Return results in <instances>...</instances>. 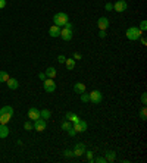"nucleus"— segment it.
Segmentation results:
<instances>
[{
	"instance_id": "nucleus-1",
	"label": "nucleus",
	"mask_w": 147,
	"mask_h": 163,
	"mask_svg": "<svg viewBox=\"0 0 147 163\" xmlns=\"http://www.w3.org/2000/svg\"><path fill=\"white\" fill-rule=\"evenodd\" d=\"M12 116H13V107L12 106H3L0 109V123L7 125Z\"/></svg>"
},
{
	"instance_id": "nucleus-2",
	"label": "nucleus",
	"mask_w": 147,
	"mask_h": 163,
	"mask_svg": "<svg viewBox=\"0 0 147 163\" xmlns=\"http://www.w3.org/2000/svg\"><path fill=\"white\" fill-rule=\"evenodd\" d=\"M53 22H55V25L58 26H65L69 22V18L65 12H58L56 15L53 16Z\"/></svg>"
},
{
	"instance_id": "nucleus-3",
	"label": "nucleus",
	"mask_w": 147,
	"mask_h": 163,
	"mask_svg": "<svg viewBox=\"0 0 147 163\" xmlns=\"http://www.w3.org/2000/svg\"><path fill=\"white\" fill-rule=\"evenodd\" d=\"M141 34H143V31H140L138 26H130V28L126 30V38L131 41L138 40V38L141 37Z\"/></svg>"
},
{
	"instance_id": "nucleus-4",
	"label": "nucleus",
	"mask_w": 147,
	"mask_h": 163,
	"mask_svg": "<svg viewBox=\"0 0 147 163\" xmlns=\"http://www.w3.org/2000/svg\"><path fill=\"white\" fill-rule=\"evenodd\" d=\"M88 102L94 103V104H100L103 102V94L100 90H93V91L88 94Z\"/></svg>"
},
{
	"instance_id": "nucleus-5",
	"label": "nucleus",
	"mask_w": 147,
	"mask_h": 163,
	"mask_svg": "<svg viewBox=\"0 0 147 163\" xmlns=\"http://www.w3.org/2000/svg\"><path fill=\"white\" fill-rule=\"evenodd\" d=\"M43 85H44V90L47 93L56 91V82L53 81V78H46V79L43 81Z\"/></svg>"
},
{
	"instance_id": "nucleus-6",
	"label": "nucleus",
	"mask_w": 147,
	"mask_h": 163,
	"mask_svg": "<svg viewBox=\"0 0 147 163\" xmlns=\"http://www.w3.org/2000/svg\"><path fill=\"white\" fill-rule=\"evenodd\" d=\"M34 129H36L37 132H43L44 129H46V127H47V123H46V121L43 119V117H38L37 121H34Z\"/></svg>"
},
{
	"instance_id": "nucleus-7",
	"label": "nucleus",
	"mask_w": 147,
	"mask_h": 163,
	"mask_svg": "<svg viewBox=\"0 0 147 163\" xmlns=\"http://www.w3.org/2000/svg\"><path fill=\"white\" fill-rule=\"evenodd\" d=\"M72 151H74V156H75V157H81V156L85 153V146L81 143L75 144V147H74Z\"/></svg>"
},
{
	"instance_id": "nucleus-8",
	"label": "nucleus",
	"mask_w": 147,
	"mask_h": 163,
	"mask_svg": "<svg viewBox=\"0 0 147 163\" xmlns=\"http://www.w3.org/2000/svg\"><path fill=\"white\" fill-rule=\"evenodd\" d=\"M74 129H75V132H77V134H78V132H85V131H87V122L79 119L78 122H75Z\"/></svg>"
},
{
	"instance_id": "nucleus-9",
	"label": "nucleus",
	"mask_w": 147,
	"mask_h": 163,
	"mask_svg": "<svg viewBox=\"0 0 147 163\" xmlns=\"http://www.w3.org/2000/svg\"><path fill=\"white\" fill-rule=\"evenodd\" d=\"M126 7H128V5H126L125 0H118L113 5V10H116V12H125Z\"/></svg>"
},
{
	"instance_id": "nucleus-10",
	"label": "nucleus",
	"mask_w": 147,
	"mask_h": 163,
	"mask_svg": "<svg viewBox=\"0 0 147 163\" xmlns=\"http://www.w3.org/2000/svg\"><path fill=\"white\" fill-rule=\"evenodd\" d=\"M60 37H62V40L65 41H71L72 40V30H69V28H63V30H60Z\"/></svg>"
},
{
	"instance_id": "nucleus-11",
	"label": "nucleus",
	"mask_w": 147,
	"mask_h": 163,
	"mask_svg": "<svg viewBox=\"0 0 147 163\" xmlns=\"http://www.w3.org/2000/svg\"><path fill=\"white\" fill-rule=\"evenodd\" d=\"M28 117H30L31 121H37V119L40 117V110H38L37 107H30V109H28Z\"/></svg>"
},
{
	"instance_id": "nucleus-12",
	"label": "nucleus",
	"mask_w": 147,
	"mask_h": 163,
	"mask_svg": "<svg viewBox=\"0 0 147 163\" xmlns=\"http://www.w3.org/2000/svg\"><path fill=\"white\" fill-rule=\"evenodd\" d=\"M97 25H99L100 31H106L107 26H109V19H107L106 16H102V18H99V21H97Z\"/></svg>"
},
{
	"instance_id": "nucleus-13",
	"label": "nucleus",
	"mask_w": 147,
	"mask_h": 163,
	"mask_svg": "<svg viewBox=\"0 0 147 163\" xmlns=\"http://www.w3.org/2000/svg\"><path fill=\"white\" fill-rule=\"evenodd\" d=\"M49 36L53 37V38H56V37H60V26L52 25L50 28H49Z\"/></svg>"
},
{
	"instance_id": "nucleus-14",
	"label": "nucleus",
	"mask_w": 147,
	"mask_h": 163,
	"mask_svg": "<svg viewBox=\"0 0 147 163\" xmlns=\"http://www.w3.org/2000/svg\"><path fill=\"white\" fill-rule=\"evenodd\" d=\"M74 91L77 93V94L85 93V84H83V82H75L74 84Z\"/></svg>"
},
{
	"instance_id": "nucleus-15",
	"label": "nucleus",
	"mask_w": 147,
	"mask_h": 163,
	"mask_svg": "<svg viewBox=\"0 0 147 163\" xmlns=\"http://www.w3.org/2000/svg\"><path fill=\"white\" fill-rule=\"evenodd\" d=\"M6 84H7V87H9L11 90H16V88L19 87V82H18V79H15V78H9V79L6 81Z\"/></svg>"
},
{
	"instance_id": "nucleus-16",
	"label": "nucleus",
	"mask_w": 147,
	"mask_h": 163,
	"mask_svg": "<svg viewBox=\"0 0 147 163\" xmlns=\"http://www.w3.org/2000/svg\"><path fill=\"white\" fill-rule=\"evenodd\" d=\"M7 135H9V128H7V125L0 123V138H6Z\"/></svg>"
},
{
	"instance_id": "nucleus-17",
	"label": "nucleus",
	"mask_w": 147,
	"mask_h": 163,
	"mask_svg": "<svg viewBox=\"0 0 147 163\" xmlns=\"http://www.w3.org/2000/svg\"><path fill=\"white\" fill-rule=\"evenodd\" d=\"M66 119H68L69 122L75 123V122H78V121H79V116L77 115V113H74V112H68V113H66Z\"/></svg>"
},
{
	"instance_id": "nucleus-18",
	"label": "nucleus",
	"mask_w": 147,
	"mask_h": 163,
	"mask_svg": "<svg viewBox=\"0 0 147 163\" xmlns=\"http://www.w3.org/2000/svg\"><path fill=\"white\" fill-rule=\"evenodd\" d=\"M50 116H52V112H50V110H47V109H43V110H40V117H43L44 121H47Z\"/></svg>"
},
{
	"instance_id": "nucleus-19",
	"label": "nucleus",
	"mask_w": 147,
	"mask_h": 163,
	"mask_svg": "<svg viewBox=\"0 0 147 163\" xmlns=\"http://www.w3.org/2000/svg\"><path fill=\"white\" fill-rule=\"evenodd\" d=\"M106 162H115L116 159V153L115 151H106Z\"/></svg>"
},
{
	"instance_id": "nucleus-20",
	"label": "nucleus",
	"mask_w": 147,
	"mask_h": 163,
	"mask_svg": "<svg viewBox=\"0 0 147 163\" xmlns=\"http://www.w3.org/2000/svg\"><path fill=\"white\" fill-rule=\"evenodd\" d=\"M44 74H46V77H49V78H55V77H56V69H55L53 66H50V68L46 69Z\"/></svg>"
},
{
	"instance_id": "nucleus-21",
	"label": "nucleus",
	"mask_w": 147,
	"mask_h": 163,
	"mask_svg": "<svg viewBox=\"0 0 147 163\" xmlns=\"http://www.w3.org/2000/svg\"><path fill=\"white\" fill-rule=\"evenodd\" d=\"M65 65L68 68V71H72L74 68H75V59H66V60H65Z\"/></svg>"
},
{
	"instance_id": "nucleus-22",
	"label": "nucleus",
	"mask_w": 147,
	"mask_h": 163,
	"mask_svg": "<svg viewBox=\"0 0 147 163\" xmlns=\"http://www.w3.org/2000/svg\"><path fill=\"white\" fill-rule=\"evenodd\" d=\"M9 79V75L5 71H0V82H6Z\"/></svg>"
},
{
	"instance_id": "nucleus-23",
	"label": "nucleus",
	"mask_w": 147,
	"mask_h": 163,
	"mask_svg": "<svg viewBox=\"0 0 147 163\" xmlns=\"http://www.w3.org/2000/svg\"><path fill=\"white\" fill-rule=\"evenodd\" d=\"M60 127H62L63 131H68L69 128H71V123H69V121L66 119V121H63V122H62V125H60Z\"/></svg>"
},
{
	"instance_id": "nucleus-24",
	"label": "nucleus",
	"mask_w": 147,
	"mask_h": 163,
	"mask_svg": "<svg viewBox=\"0 0 147 163\" xmlns=\"http://www.w3.org/2000/svg\"><path fill=\"white\" fill-rule=\"evenodd\" d=\"M140 117H141L143 121H146V119H147V110H146V107H143L141 110H140Z\"/></svg>"
},
{
	"instance_id": "nucleus-25",
	"label": "nucleus",
	"mask_w": 147,
	"mask_h": 163,
	"mask_svg": "<svg viewBox=\"0 0 147 163\" xmlns=\"http://www.w3.org/2000/svg\"><path fill=\"white\" fill-rule=\"evenodd\" d=\"M87 153V160L88 162H94V154H93V151L90 150V151H85Z\"/></svg>"
},
{
	"instance_id": "nucleus-26",
	"label": "nucleus",
	"mask_w": 147,
	"mask_h": 163,
	"mask_svg": "<svg viewBox=\"0 0 147 163\" xmlns=\"http://www.w3.org/2000/svg\"><path fill=\"white\" fill-rule=\"evenodd\" d=\"M24 129H25V131H32L34 127H32L31 122H25V123H24Z\"/></svg>"
},
{
	"instance_id": "nucleus-27",
	"label": "nucleus",
	"mask_w": 147,
	"mask_h": 163,
	"mask_svg": "<svg viewBox=\"0 0 147 163\" xmlns=\"http://www.w3.org/2000/svg\"><path fill=\"white\" fill-rule=\"evenodd\" d=\"M63 154H65V157H68V159L74 157V151H72V150H69V148H68V150H65V153H63Z\"/></svg>"
},
{
	"instance_id": "nucleus-28",
	"label": "nucleus",
	"mask_w": 147,
	"mask_h": 163,
	"mask_svg": "<svg viewBox=\"0 0 147 163\" xmlns=\"http://www.w3.org/2000/svg\"><path fill=\"white\" fill-rule=\"evenodd\" d=\"M147 28V21H141V24H140V31H146Z\"/></svg>"
},
{
	"instance_id": "nucleus-29",
	"label": "nucleus",
	"mask_w": 147,
	"mask_h": 163,
	"mask_svg": "<svg viewBox=\"0 0 147 163\" xmlns=\"http://www.w3.org/2000/svg\"><path fill=\"white\" fill-rule=\"evenodd\" d=\"M81 102H83V103L88 102V94H84V93H83V94H81Z\"/></svg>"
},
{
	"instance_id": "nucleus-30",
	"label": "nucleus",
	"mask_w": 147,
	"mask_h": 163,
	"mask_svg": "<svg viewBox=\"0 0 147 163\" xmlns=\"http://www.w3.org/2000/svg\"><path fill=\"white\" fill-rule=\"evenodd\" d=\"M141 103L146 106V103H147V96H146V93H143L141 94Z\"/></svg>"
},
{
	"instance_id": "nucleus-31",
	"label": "nucleus",
	"mask_w": 147,
	"mask_h": 163,
	"mask_svg": "<svg viewBox=\"0 0 147 163\" xmlns=\"http://www.w3.org/2000/svg\"><path fill=\"white\" fill-rule=\"evenodd\" d=\"M105 9H106V10H113V5H112V3H106V5H105Z\"/></svg>"
},
{
	"instance_id": "nucleus-32",
	"label": "nucleus",
	"mask_w": 147,
	"mask_h": 163,
	"mask_svg": "<svg viewBox=\"0 0 147 163\" xmlns=\"http://www.w3.org/2000/svg\"><path fill=\"white\" fill-rule=\"evenodd\" d=\"M58 60H59V63H65V60H66V57L63 56V55H60V56L58 57Z\"/></svg>"
},
{
	"instance_id": "nucleus-33",
	"label": "nucleus",
	"mask_w": 147,
	"mask_h": 163,
	"mask_svg": "<svg viewBox=\"0 0 147 163\" xmlns=\"http://www.w3.org/2000/svg\"><path fill=\"white\" fill-rule=\"evenodd\" d=\"M72 59H75V60H79V59H83V56L79 55V53H74V57Z\"/></svg>"
},
{
	"instance_id": "nucleus-34",
	"label": "nucleus",
	"mask_w": 147,
	"mask_h": 163,
	"mask_svg": "<svg viewBox=\"0 0 147 163\" xmlns=\"http://www.w3.org/2000/svg\"><path fill=\"white\" fill-rule=\"evenodd\" d=\"M94 162H97V163H105L106 159H105V157H97V159H94Z\"/></svg>"
},
{
	"instance_id": "nucleus-35",
	"label": "nucleus",
	"mask_w": 147,
	"mask_h": 163,
	"mask_svg": "<svg viewBox=\"0 0 147 163\" xmlns=\"http://www.w3.org/2000/svg\"><path fill=\"white\" fill-rule=\"evenodd\" d=\"M68 134L71 135V137H74V135H75L77 132H75V129H74V128H69V129H68Z\"/></svg>"
},
{
	"instance_id": "nucleus-36",
	"label": "nucleus",
	"mask_w": 147,
	"mask_h": 163,
	"mask_svg": "<svg viewBox=\"0 0 147 163\" xmlns=\"http://www.w3.org/2000/svg\"><path fill=\"white\" fill-rule=\"evenodd\" d=\"M38 78H40V79H41V81H44V79H46V74H38Z\"/></svg>"
},
{
	"instance_id": "nucleus-37",
	"label": "nucleus",
	"mask_w": 147,
	"mask_h": 163,
	"mask_svg": "<svg viewBox=\"0 0 147 163\" xmlns=\"http://www.w3.org/2000/svg\"><path fill=\"white\" fill-rule=\"evenodd\" d=\"M99 37H100V38H105V37H106V31H100Z\"/></svg>"
},
{
	"instance_id": "nucleus-38",
	"label": "nucleus",
	"mask_w": 147,
	"mask_h": 163,
	"mask_svg": "<svg viewBox=\"0 0 147 163\" xmlns=\"http://www.w3.org/2000/svg\"><path fill=\"white\" fill-rule=\"evenodd\" d=\"M6 6V0H0V9H3Z\"/></svg>"
},
{
	"instance_id": "nucleus-39",
	"label": "nucleus",
	"mask_w": 147,
	"mask_h": 163,
	"mask_svg": "<svg viewBox=\"0 0 147 163\" xmlns=\"http://www.w3.org/2000/svg\"><path fill=\"white\" fill-rule=\"evenodd\" d=\"M140 38H141V44H143V46H146V44H147V40L144 38V37H140Z\"/></svg>"
}]
</instances>
